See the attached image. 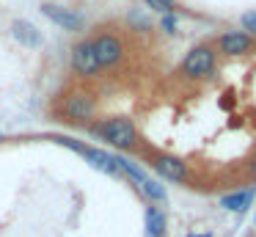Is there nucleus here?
<instances>
[{
  "instance_id": "f257e3e1",
  "label": "nucleus",
  "mask_w": 256,
  "mask_h": 237,
  "mask_svg": "<svg viewBox=\"0 0 256 237\" xmlns=\"http://www.w3.org/2000/svg\"><path fill=\"white\" fill-rule=\"evenodd\" d=\"M94 132L102 135L108 143L118 146V149H130L135 143V127L130 119H108V121H102V124H96Z\"/></svg>"
},
{
  "instance_id": "f03ea898",
  "label": "nucleus",
  "mask_w": 256,
  "mask_h": 237,
  "mask_svg": "<svg viewBox=\"0 0 256 237\" xmlns=\"http://www.w3.org/2000/svg\"><path fill=\"white\" fill-rule=\"evenodd\" d=\"M182 66H184V75L204 77V75H210L212 66H215V53H212L210 47H193Z\"/></svg>"
},
{
  "instance_id": "7ed1b4c3",
  "label": "nucleus",
  "mask_w": 256,
  "mask_h": 237,
  "mask_svg": "<svg viewBox=\"0 0 256 237\" xmlns=\"http://www.w3.org/2000/svg\"><path fill=\"white\" fill-rule=\"evenodd\" d=\"M72 66H74V72L83 75V77L96 75L100 61H96V53H94V42H80L78 47L72 50Z\"/></svg>"
},
{
  "instance_id": "20e7f679",
  "label": "nucleus",
  "mask_w": 256,
  "mask_h": 237,
  "mask_svg": "<svg viewBox=\"0 0 256 237\" xmlns=\"http://www.w3.org/2000/svg\"><path fill=\"white\" fill-rule=\"evenodd\" d=\"M42 11H44L47 20H52L56 25H61L64 31H78V28H83V17L74 14L72 9H64V6L44 3V6H42Z\"/></svg>"
},
{
  "instance_id": "39448f33",
  "label": "nucleus",
  "mask_w": 256,
  "mask_h": 237,
  "mask_svg": "<svg viewBox=\"0 0 256 237\" xmlns=\"http://www.w3.org/2000/svg\"><path fill=\"white\" fill-rule=\"evenodd\" d=\"M94 53H96V61L100 66H113L118 58H122V42L116 36H100L94 42Z\"/></svg>"
},
{
  "instance_id": "423d86ee",
  "label": "nucleus",
  "mask_w": 256,
  "mask_h": 237,
  "mask_svg": "<svg viewBox=\"0 0 256 237\" xmlns=\"http://www.w3.org/2000/svg\"><path fill=\"white\" fill-rule=\"evenodd\" d=\"M64 113L69 116V119H91L94 116V99L86 97V94H69L66 99H64Z\"/></svg>"
},
{
  "instance_id": "0eeeda50",
  "label": "nucleus",
  "mask_w": 256,
  "mask_h": 237,
  "mask_svg": "<svg viewBox=\"0 0 256 237\" xmlns=\"http://www.w3.org/2000/svg\"><path fill=\"white\" fill-rule=\"evenodd\" d=\"M154 171L160 176H166V179H174V182L188 179V168H184V163L179 157H168V154H162V157L154 160Z\"/></svg>"
},
{
  "instance_id": "6e6552de",
  "label": "nucleus",
  "mask_w": 256,
  "mask_h": 237,
  "mask_svg": "<svg viewBox=\"0 0 256 237\" xmlns=\"http://www.w3.org/2000/svg\"><path fill=\"white\" fill-rule=\"evenodd\" d=\"M220 50L226 55H242L250 50V36L245 31H234V33H226L220 36Z\"/></svg>"
},
{
  "instance_id": "1a4fd4ad",
  "label": "nucleus",
  "mask_w": 256,
  "mask_h": 237,
  "mask_svg": "<svg viewBox=\"0 0 256 237\" xmlns=\"http://www.w3.org/2000/svg\"><path fill=\"white\" fill-rule=\"evenodd\" d=\"M12 36L17 39L20 44H25V47H39L42 44V33L25 20H14L12 22Z\"/></svg>"
},
{
  "instance_id": "9d476101",
  "label": "nucleus",
  "mask_w": 256,
  "mask_h": 237,
  "mask_svg": "<svg viewBox=\"0 0 256 237\" xmlns=\"http://www.w3.org/2000/svg\"><path fill=\"white\" fill-rule=\"evenodd\" d=\"M80 154H83L86 160H91V165H94V168L105 171V174H118L116 163H113V154L100 152V149H91V146H83V149H80Z\"/></svg>"
},
{
  "instance_id": "9b49d317",
  "label": "nucleus",
  "mask_w": 256,
  "mask_h": 237,
  "mask_svg": "<svg viewBox=\"0 0 256 237\" xmlns=\"http://www.w3.org/2000/svg\"><path fill=\"white\" fill-rule=\"evenodd\" d=\"M250 198H254V187H245V190H240V193L223 196V198H220V207L232 209V212H242V209L250 204Z\"/></svg>"
},
{
  "instance_id": "f8f14e48",
  "label": "nucleus",
  "mask_w": 256,
  "mask_h": 237,
  "mask_svg": "<svg viewBox=\"0 0 256 237\" xmlns=\"http://www.w3.org/2000/svg\"><path fill=\"white\" fill-rule=\"evenodd\" d=\"M162 231H166V215L157 207H149L146 209V237H162Z\"/></svg>"
},
{
  "instance_id": "ddd939ff",
  "label": "nucleus",
  "mask_w": 256,
  "mask_h": 237,
  "mask_svg": "<svg viewBox=\"0 0 256 237\" xmlns=\"http://www.w3.org/2000/svg\"><path fill=\"white\" fill-rule=\"evenodd\" d=\"M113 163H116V168H118V171H124V174H127V176H132L135 182H140V185H144V182L149 179V176L144 174V168H138L135 163H130L127 157H113Z\"/></svg>"
},
{
  "instance_id": "4468645a",
  "label": "nucleus",
  "mask_w": 256,
  "mask_h": 237,
  "mask_svg": "<svg viewBox=\"0 0 256 237\" xmlns=\"http://www.w3.org/2000/svg\"><path fill=\"white\" fill-rule=\"evenodd\" d=\"M140 187H144V193L152 198V201H166V187H162L160 182H154V179H146Z\"/></svg>"
},
{
  "instance_id": "2eb2a0df",
  "label": "nucleus",
  "mask_w": 256,
  "mask_h": 237,
  "mask_svg": "<svg viewBox=\"0 0 256 237\" xmlns=\"http://www.w3.org/2000/svg\"><path fill=\"white\" fill-rule=\"evenodd\" d=\"M146 6L154 11H162V14H171L174 11V0H146Z\"/></svg>"
},
{
  "instance_id": "dca6fc26",
  "label": "nucleus",
  "mask_w": 256,
  "mask_h": 237,
  "mask_svg": "<svg viewBox=\"0 0 256 237\" xmlns=\"http://www.w3.org/2000/svg\"><path fill=\"white\" fill-rule=\"evenodd\" d=\"M240 22H242V28H245V31L256 33V11H245V14L240 17Z\"/></svg>"
},
{
  "instance_id": "f3484780",
  "label": "nucleus",
  "mask_w": 256,
  "mask_h": 237,
  "mask_svg": "<svg viewBox=\"0 0 256 237\" xmlns=\"http://www.w3.org/2000/svg\"><path fill=\"white\" fill-rule=\"evenodd\" d=\"M162 31H166V33L176 31V17H174V14H162Z\"/></svg>"
},
{
  "instance_id": "a211bd4d",
  "label": "nucleus",
  "mask_w": 256,
  "mask_h": 237,
  "mask_svg": "<svg viewBox=\"0 0 256 237\" xmlns=\"http://www.w3.org/2000/svg\"><path fill=\"white\" fill-rule=\"evenodd\" d=\"M250 174H254V176H256V157H254V160H250Z\"/></svg>"
},
{
  "instance_id": "6ab92c4d",
  "label": "nucleus",
  "mask_w": 256,
  "mask_h": 237,
  "mask_svg": "<svg viewBox=\"0 0 256 237\" xmlns=\"http://www.w3.org/2000/svg\"><path fill=\"white\" fill-rule=\"evenodd\" d=\"M188 237H212V234H188Z\"/></svg>"
}]
</instances>
